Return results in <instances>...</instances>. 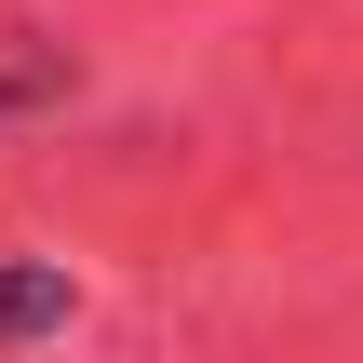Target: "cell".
I'll return each instance as SVG.
<instances>
[{
  "label": "cell",
  "mask_w": 363,
  "mask_h": 363,
  "mask_svg": "<svg viewBox=\"0 0 363 363\" xmlns=\"http://www.w3.org/2000/svg\"><path fill=\"white\" fill-rule=\"evenodd\" d=\"M81 323V283L54 269V256H0V350H40V337H67Z\"/></svg>",
  "instance_id": "6da1fadb"
},
{
  "label": "cell",
  "mask_w": 363,
  "mask_h": 363,
  "mask_svg": "<svg viewBox=\"0 0 363 363\" xmlns=\"http://www.w3.org/2000/svg\"><path fill=\"white\" fill-rule=\"evenodd\" d=\"M54 94H67V67H54V54H27V67H0V121H13V108H54Z\"/></svg>",
  "instance_id": "7a4b0ae2"
}]
</instances>
